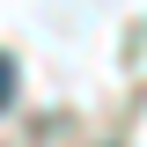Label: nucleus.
I'll return each instance as SVG.
<instances>
[{"label": "nucleus", "instance_id": "1", "mask_svg": "<svg viewBox=\"0 0 147 147\" xmlns=\"http://www.w3.org/2000/svg\"><path fill=\"white\" fill-rule=\"evenodd\" d=\"M7 96H15V66L0 59V110H7Z\"/></svg>", "mask_w": 147, "mask_h": 147}]
</instances>
